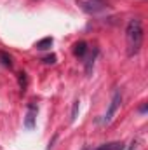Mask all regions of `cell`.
Returning <instances> with one entry per match:
<instances>
[{
	"mask_svg": "<svg viewBox=\"0 0 148 150\" xmlns=\"http://www.w3.org/2000/svg\"><path fill=\"white\" fill-rule=\"evenodd\" d=\"M125 40H127V54L129 56L138 54L141 45H143V26H141V21L138 18H134L127 23Z\"/></svg>",
	"mask_w": 148,
	"mask_h": 150,
	"instance_id": "6da1fadb",
	"label": "cell"
},
{
	"mask_svg": "<svg viewBox=\"0 0 148 150\" xmlns=\"http://www.w3.org/2000/svg\"><path fill=\"white\" fill-rule=\"evenodd\" d=\"M120 103H122L120 91H115V93H113V98H111V101H110V107H108V110H106L105 117H103V120H101L103 124H108V122H111V119H113V115L117 113L118 107H120Z\"/></svg>",
	"mask_w": 148,
	"mask_h": 150,
	"instance_id": "7a4b0ae2",
	"label": "cell"
},
{
	"mask_svg": "<svg viewBox=\"0 0 148 150\" xmlns=\"http://www.w3.org/2000/svg\"><path fill=\"white\" fill-rule=\"evenodd\" d=\"M78 5H80L84 11L92 12V14H96V12H99V11H105V9H106L105 2H96V0H87V2L80 0V2H78Z\"/></svg>",
	"mask_w": 148,
	"mask_h": 150,
	"instance_id": "3957f363",
	"label": "cell"
},
{
	"mask_svg": "<svg viewBox=\"0 0 148 150\" xmlns=\"http://www.w3.org/2000/svg\"><path fill=\"white\" fill-rule=\"evenodd\" d=\"M37 105L35 103H30L28 105V112L25 117V127L26 129H33L35 127V120H37Z\"/></svg>",
	"mask_w": 148,
	"mask_h": 150,
	"instance_id": "277c9868",
	"label": "cell"
},
{
	"mask_svg": "<svg viewBox=\"0 0 148 150\" xmlns=\"http://www.w3.org/2000/svg\"><path fill=\"white\" fill-rule=\"evenodd\" d=\"M85 52H87V44H85L84 40L77 42V44L73 45V54H75V56H78V58H84V56H85Z\"/></svg>",
	"mask_w": 148,
	"mask_h": 150,
	"instance_id": "5b68a950",
	"label": "cell"
},
{
	"mask_svg": "<svg viewBox=\"0 0 148 150\" xmlns=\"http://www.w3.org/2000/svg\"><path fill=\"white\" fill-rule=\"evenodd\" d=\"M122 149H124V143L113 142V143H105V145H101V147H98L94 150H122Z\"/></svg>",
	"mask_w": 148,
	"mask_h": 150,
	"instance_id": "8992f818",
	"label": "cell"
},
{
	"mask_svg": "<svg viewBox=\"0 0 148 150\" xmlns=\"http://www.w3.org/2000/svg\"><path fill=\"white\" fill-rule=\"evenodd\" d=\"M18 82H19V89H21V93L25 94V93H26V87H28V79H26V74H25V72L18 74Z\"/></svg>",
	"mask_w": 148,
	"mask_h": 150,
	"instance_id": "52a82bcc",
	"label": "cell"
},
{
	"mask_svg": "<svg viewBox=\"0 0 148 150\" xmlns=\"http://www.w3.org/2000/svg\"><path fill=\"white\" fill-rule=\"evenodd\" d=\"M52 45V38L51 37H45V38H42V40H38L37 42V49L38 51H45V49H49Z\"/></svg>",
	"mask_w": 148,
	"mask_h": 150,
	"instance_id": "ba28073f",
	"label": "cell"
},
{
	"mask_svg": "<svg viewBox=\"0 0 148 150\" xmlns=\"http://www.w3.org/2000/svg\"><path fill=\"white\" fill-rule=\"evenodd\" d=\"M0 63H2L4 67H7V68L12 67V59H11V56H9L7 52H4V51H0Z\"/></svg>",
	"mask_w": 148,
	"mask_h": 150,
	"instance_id": "9c48e42d",
	"label": "cell"
},
{
	"mask_svg": "<svg viewBox=\"0 0 148 150\" xmlns=\"http://www.w3.org/2000/svg\"><path fill=\"white\" fill-rule=\"evenodd\" d=\"M44 63H47V65H54V63H56V56H54V54L45 56V58H44Z\"/></svg>",
	"mask_w": 148,
	"mask_h": 150,
	"instance_id": "30bf717a",
	"label": "cell"
},
{
	"mask_svg": "<svg viewBox=\"0 0 148 150\" xmlns=\"http://www.w3.org/2000/svg\"><path fill=\"white\" fill-rule=\"evenodd\" d=\"M77 112H78V100L73 103V110H72V120L77 119Z\"/></svg>",
	"mask_w": 148,
	"mask_h": 150,
	"instance_id": "8fae6325",
	"label": "cell"
}]
</instances>
